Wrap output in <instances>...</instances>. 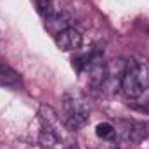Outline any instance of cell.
I'll use <instances>...</instances> for the list:
<instances>
[{"mask_svg":"<svg viewBox=\"0 0 149 149\" xmlns=\"http://www.w3.org/2000/svg\"><path fill=\"white\" fill-rule=\"evenodd\" d=\"M88 104L80 92L70 90L63 95V121L68 130H80L88 121Z\"/></svg>","mask_w":149,"mask_h":149,"instance_id":"6da1fadb","label":"cell"},{"mask_svg":"<svg viewBox=\"0 0 149 149\" xmlns=\"http://www.w3.org/2000/svg\"><path fill=\"white\" fill-rule=\"evenodd\" d=\"M123 94L127 97H139L146 88L141 81V76H139V63L135 59H128L127 61V66H125V73L121 78V87Z\"/></svg>","mask_w":149,"mask_h":149,"instance_id":"7a4b0ae2","label":"cell"},{"mask_svg":"<svg viewBox=\"0 0 149 149\" xmlns=\"http://www.w3.org/2000/svg\"><path fill=\"white\" fill-rule=\"evenodd\" d=\"M125 66H127V59H111L109 63H106V78L101 88H106L108 92H114L121 87V78L125 73Z\"/></svg>","mask_w":149,"mask_h":149,"instance_id":"3957f363","label":"cell"},{"mask_svg":"<svg viewBox=\"0 0 149 149\" xmlns=\"http://www.w3.org/2000/svg\"><path fill=\"white\" fill-rule=\"evenodd\" d=\"M56 45H57V49L59 50H63V52H71V50H78L80 47H81V33L76 30V28H66L64 31H61V33H57L56 35Z\"/></svg>","mask_w":149,"mask_h":149,"instance_id":"277c9868","label":"cell"},{"mask_svg":"<svg viewBox=\"0 0 149 149\" xmlns=\"http://www.w3.org/2000/svg\"><path fill=\"white\" fill-rule=\"evenodd\" d=\"M70 14H66V12H54L52 16H49L47 19H45V26H47V30L56 37L57 33H61V31H64L66 28H71V24H70Z\"/></svg>","mask_w":149,"mask_h":149,"instance_id":"5b68a950","label":"cell"},{"mask_svg":"<svg viewBox=\"0 0 149 149\" xmlns=\"http://www.w3.org/2000/svg\"><path fill=\"white\" fill-rule=\"evenodd\" d=\"M35 7H37V12L47 19L49 16L54 14V0H35Z\"/></svg>","mask_w":149,"mask_h":149,"instance_id":"8992f818","label":"cell"},{"mask_svg":"<svg viewBox=\"0 0 149 149\" xmlns=\"http://www.w3.org/2000/svg\"><path fill=\"white\" fill-rule=\"evenodd\" d=\"M95 134L101 137V139H111L114 135V127L111 123H99L95 127Z\"/></svg>","mask_w":149,"mask_h":149,"instance_id":"52a82bcc","label":"cell"},{"mask_svg":"<svg viewBox=\"0 0 149 149\" xmlns=\"http://www.w3.org/2000/svg\"><path fill=\"white\" fill-rule=\"evenodd\" d=\"M0 76H3V78H10V80H16V78H17L16 73H14L10 68H7L5 64H0Z\"/></svg>","mask_w":149,"mask_h":149,"instance_id":"ba28073f","label":"cell"},{"mask_svg":"<svg viewBox=\"0 0 149 149\" xmlns=\"http://www.w3.org/2000/svg\"><path fill=\"white\" fill-rule=\"evenodd\" d=\"M63 149H76V146H73V144H70V146H66V148H63Z\"/></svg>","mask_w":149,"mask_h":149,"instance_id":"9c48e42d","label":"cell"}]
</instances>
